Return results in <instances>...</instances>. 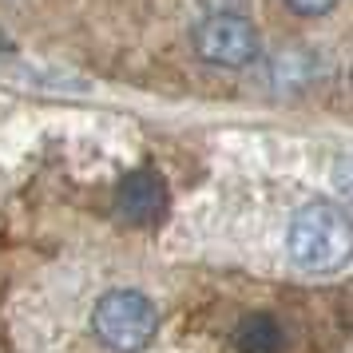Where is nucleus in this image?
Listing matches in <instances>:
<instances>
[{
  "mask_svg": "<svg viewBox=\"0 0 353 353\" xmlns=\"http://www.w3.org/2000/svg\"><path fill=\"white\" fill-rule=\"evenodd\" d=\"M92 330L112 353H143L159 334V310L143 290L115 286L92 305Z\"/></svg>",
  "mask_w": 353,
  "mask_h": 353,
  "instance_id": "obj_2",
  "label": "nucleus"
},
{
  "mask_svg": "<svg viewBox=\"0 0 353 353\" xmlns=\"http://www.w3.org/2000/svg\"><path fill=\"white\" fill-rule=\"evenodd\" d=\"M290 262L305 274H337L353 258V219L330 199L305 203L286 230Z\"/></svg>",
  "mask_w": 353,
  "mask_h": 353,
  "instance_id": "obj_1",
  "label": "nucleus"
},
{
  "mask_svg": "<svg viewBox=\"0 0 353 353\" xmlns=\"http://www.w3.org/2000/svg\"><path fill=\"white\" fill-rule=\"evenodd\" d=\"M334 4L337 0H286V8L290 12H298V17H325Z\"/></svg>",
  "mask_w": 353,
  "mask_h": 353,
  "instance_id": "obj_6",
  "label": "nucleus"
},
{
  "mask_svg": "<svg viewBox=\"0 0 353 353\" xmlns=\"http://www.w3.org/2000/svg\"><path fill=\"white\" fill-rule=\"evenodd\" d=\"M194 52L214 68H246L258 60V28L239 12H210L194 28Z\"/></svg>",
  "mask_w": 353,
  "mask_h": 353,
  "instance_id": "obj_3",
  "label": "nucleus"
},
{
  "mask_svg": "<svg viewBox=\"0 0 353 353\" xmlns=\"http://www.w3.org/2000/svg\"><path fill=\"white\" fill-rule=\"evenodd\" d=\"M167 207H171V191L155 167H135L115 187V219L128 226H143V230L159 226L167 219Z\"/></svg>",
  "mask_w": 353,
  "mask_h": 353,
  "instance_id": "obj_4",
  "label": "nucleus"
},
{
  "mask_svg": "<svg viewBox=\"0 0 353 353\" xmlns=\"http://www.w3.org/2000/svg\"><path fill=\"white\" fill-rule=\"evenodd\" d=\"M234 350L239 353H282L286 350V330L270 314H246L234 325Z\"/></svg>",
  "mask_w": 353,
  "mask_h": 353,
  "instance_id": "obj_5",
  "label": "nucleus"
}]
</instances>
